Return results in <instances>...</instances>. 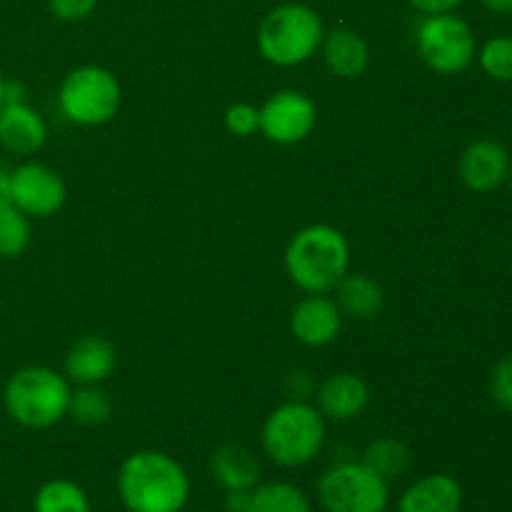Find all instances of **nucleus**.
I'll list each match as a JSON object with an SVG mask.
<instances>
[{
	"label": "nucleus",
	"mask_w": 512,
	"mask_h": 512,
	"mask_svg": "<svg viewBox=\"0 0 512 512\" xmlns=\"http://www.w3.org/2000/svg\"><path fill=\"white\" fill-rule=\"evenodd\" d=\"M118 493L128 512H180L190 480L183 465L163 450H138L118 473Z\"/></svg>",
	"instance_id": "f257e3e1"
},
{
	"label": "nucleus",
	"mask_w": 512,
	"mask_h": 512,
	"mask_svg": "<svg viewBox=\"0 0 512 512\" xmlns=\"http://www.w3.org/2000/svg\"><path fill=\"white\" fill-rule=\"evenodd\" d=\"M288 278L308 295H328L350 273V245L338 228L315 223L295 233L285 250Z\"/></svg>",
	"instance_id": "f03ea898"
},
{
	"label": "nucleus",
	"mask_w": 512,
	"mask_h": 512,
	"mask_svg": "<svg viewBox=\"0 0 512 512\" xmlns=\"http://www.w3.org/2000/svg\"><path fill=\"white\" fill-rule=\"evenodd\" d=\"M70 380L43 365H30L10 375L3 390V405L10 420L28 430H48L68 415Z\"/></svg>",
	"instance_id": "7ed1b4c3"
},
{
	"label": "nucleus",
	"mask_w": 512,
	"mask_h": 512,
	"mask_svg": "<svg viewBox=\"0 0 512 512\" xmlns=\"http://www.w3.org/2000/svg\"><path fill=\"white\" fill-rule=\"evenodd\" d=\"M260 443L280 468H303L323 448L325 418L305 400H290L268 415Z\"/></svg>",
	"instance_id": "20e7f679"
},
{
	"label": "nucleus",
	"mask_w": 512,
	"mask_h": 512,
	"mask_svg": "<svg viewBox=\"0 0 512 512\" xmlns=\"http://www.w3.org/2000/svg\"><path fill=\"white\" fill-rule=\"evenodd\" d=\"M323 35V20L313 8L303 3H283L260 20L258 50L278 68H295L318 53Z\"/></svg>",
	"instance_id": "39448f33"
},
{
	"label": "nucleus",
	"mask_w": 512,
	"mask_h": 512,
	"mask_svg": "<svg viewBox=\"0 0 512 512\" xmlns=\"http://www.w3.org/2000/svg\"><path fill=\"white\" fill-rule=\"evenodd\" d=\"M120 98H123V90L110 70L100 68V65H80L65 75L58 93V105L60 113L70 123L95 128V125H105L115 118Z\"/></svg>",
	"instance_id": "423d86ee"
},
{
	"label": "nucleus",
	"mask_w": 512,
	"mask_h": 512,
	"mask_svg": "<svg viewBox=\"0 0 512 512\" xmlns=\"http://www.w3.org/2000/svg\"><path fill=\"white\" fill-rule=\"evenodd\" d=\"M415 48L423 63L440 75L465 73L475 63V33L455 13L425 15L415 30Z\"/></svg>",
	"instance_id": "0eeeda50"
},
{
	"label": "nucleus",
	"mask_w": 512,
	"mask_h": 512,
	"mask_svg": "<svg viewBox=\"0 0 512 512\" xmlns=\"http://www.w3.org/2000/svg\"><path fill=\"white\" fill-rule=\"evenodd\" d=\"M388 498V480L380 478L363 460L325 470L318 483V500L325 512H383Z\"/></svg>",
	"instance_id": "6e6552de"
},
{
	"label": "nucleus",
	"mask_w": 512,
	"mask_h": 512,
	"mask_svg": "<svg viewBox=\"0 0 512 512\" xmlns=\"http://www.w3.org/2000/svg\"><path fill=\"white\" fill-rule=\"evenodd\" d=\"M318 123V105L303 90H278L260 108V133L278 145L303 143Z\"/></svg>",
	"instance_id": "1a4fd4ad"
},
{
	"label": "nucleus",
	"mask_w": 512,
	"mask_h": 512,
	"mask_svg": "<svg viewBox=\"0 0 512 512\" xmlns=\"http://www.w3.org/2000/svg\"><path fill=\"white\" fill-rule=\"evenodd\" d=\"M65 198L63 178L48 165L28 160L10 170V203L28 218H50L63 208Z\"/></svg>",
	"instance_id": "9d476101"
},
{
	"label": "nucleus",
	"mask_w": 512,
	"mask_h": 512,
	"mask_svg": "<svg viewBox=\"0 0 512 512\" xmlns=\"http://www.w3.org/2000/svg\"><path fill=\"white\" fill-rule=\"evenodd\" d=\"M510 153L498 140H475L463 150L458 163L460 180L473 193H493L500 185L508 183L510 175Z\"/></svg>",
	"instance_id": "9b49d317"
},
{
	"label": "nucleus",
	"mask_w": 512,
	"mask_h": 512,
	"mask_svg": "<svg viewBox=\"0 0 512 512\" xmlns=\"http://www.w3.org/2000/svg\"><path fill=\"white\" fill-rule=\"evenodd\" d=\"M343 318L335 298L328 295H308L290 313V333L308 348H325L335 343L343 328Z\"/></svg>",
	"instance_id": "f8f14e48"
},
{
	"label": "nucleus",
	"mask_w": 512,
	"mask_h": 512,
	"mask_svg": "<svg viewBox=\"0 0 512 512\" xmlns=\"http://www.w3.org/2000/svg\"><path fill=\"white\" fill-rule=\"evenodd\" d=\"M118 355L115 345L103 335H83L65 355V375L70 383L100 385L113 375Z\"/></svg>",
	"instance_id": "ddd939ff"
},
{
	"label": "nucleus",
	"mask_w": 512,
	"mask_h": 512,
	"mask_svg": "<svg viewBox=\"0 0 512 512\" xmlns=\"http://www.w3.org/2000/svg\"><path fill=\"white\" fill-rule=\"evenodd\" d=\"M48 140V125L28 103L0 105V145L13 155H35Z\"/></svg>",
	"instance_id": "4468645a"
},
{
	"label": "nucleus",
	"mask_w": 512,
	"mask_h": 512,
	"mask_svg": "<svg viewBox=\"0 0 512 512\" xmlns=\"http://www.w3.org/2000/svg\"><path fill=\"white\" fill-rule=\"evenodd\" d=\"M370 403V390L360 375L355 373H338L330 375L318 388V410L323 418L338 420H355L363 415V410Z\"/></svg>",
	"instance_id": "2eb2a0df"
},
{
	"label": "nucleus",
	"mask_w": 512,
	"mask_h": 512,
	"mask_svg": "<svg viewBox=\"0 0 512 512\" xmlns=\"http://www.w3.org/2000/svg\"><path fill=\"white\" fill-rule=\"evenodd\" d=\"M463 510V488L453 475L435 473L415 480L400 495L398 512H460Z\"/></svg>",
	"instance_id": "dca6fc26"
},
{
	"label": "nucleus",
	"mask_w": 512,
	"mask_h": 512,
	"mask_svg": "<svg viewBox=\"0 0 512 512\" xmlns=\"http://www.w3.org/2000/svg\"><path fill=\"white\" fill-rule=\"evenodd\" d=\"M323 60L333 75L343 80L360 78L370 65V48L360 33L350 28H335L323 35Z\"/></svg>",
	"instance_id": "f3484780"
},
{
	"label": "nucleus",
	"mask_w": 512,
	"mask_h": 512,
	"mask_svg": "<svg viewBox=\"0 0 512 512\" xmlns=\"http://www.w3.org/2000/svg\"><path fill=\"white\" fill-rule=\"evenodd\" d=\"M340 313L355 320H373L383 313L385 293L375 278L365 273H348L335 288Z\"/></svg>",
	"instance_id": "a211bd4d"
},
{
	"label": "nucleus",
	"mask_w": 512,
	"mask_h": 512,
	"mask_svg": "<svg viewBox=\"0 0 512 512\" xmlns=\"http://www.w3.org/2000/svg\"><path fill=\"white\" fill-rule=\"evenodd\" d=\"M210 473L223 490H253L260 478L258 460L243 445H223L215 450Z\"/></svg>",
	"instance_id": "6ab92c4d"
},
{
	"label": "nucleus",
	"mask_w": 512,
	"mask_h": 512,
	"mask_svg": "<svg viewBox=\"0 0 512 512\" xmlns=\"http://www.w3.org/2000/svg\"><path fill=\"white\" fill-rule=\"evenodd\" d=\"M245 512H313L308 495L290 483H265L250 490Z\"/></svg>",
	"instance_id": "aec40b11"
},
{
	"label": "nucleus",
	"mask_w": 512,
	"mask_h": 512,
	"mask_svg": "<svg viewBox=\"0 0 512 512\" xmlns=\"http://www.w3.org/2000/svg\"><path fill=\"white\" fill-rule=\"evenodd\" d=\"M363 463L390 483V480L408 473L410 463H413V453H410V448L403 440L378 438L368 445V450L363 455Z\"/></svg>",
	"instance_id": "412c9836"
},
{
	"label": "nucleus",
	"mask_w": 512,
	"mask_h": 512,
	"mask_svg": "<svg viewBox=\"0 0 512 512\" xmlns=\"http://www.w3.org/2000/svg\"><path fill=\"white\" fill-rule=\"evenodd\" d=\"M33 512H90V500L73 480H48L35 493Z\"/></svg>",
	"instance_id": "4be33fe9"
},
{
	"label": "nucleus",
	"mask_w": 512,
	"mask_h": 512,
	"mask_svg": "<svg viewBox=\"0 0 512 512\" xmlns=\"http://www.w3.org/2000/svg\"><path fill=\"white\" fill-rule=\"evenodd\" d=\"M68 415H73L75 423L85 425V428H95V425H103L110 420L113 400L98 385H80V390L70 395Z\"/></svg>",
	"instance_id": "5701e85b"
},
{
	"label": "nucleus",
	"mask_w": 512,
	"mask_h": 512,
	"mask_svg": "<svg viewBox=\"0 0 512 512\" xmlns=\"http://www.w3.org/2000/svg\"><path fill=\"white\" fill-rule=\"evenodd\" d=\"M30 220L13 203L0 208V258L13 260L28 250Z\"/></svg>",
	"instance_id": "b1692460"
},
{
	"label": "nucleus",
	"mask_w": 512,
	"mask_h": 512,
	"mask_svg": "<svg viewBox=\"0 0 512 512\" xmlns=\"http://www.w3.org/2000/svg\"><path fill=\"white\" fill-rule=\"evenodd\" d=\"M475 58L488 78L498 80V83L512 80V38L508 35H495V38L485 40Z\"/></svg>",
	"instance_id": "393cba45"
},
{
	"label": "nucleus",
	"mask_w": 512,
	"mask_h": 512,
	"mask_svg": "<svg viewBox=\"0 0 512 512\" xmlns=\"http://www.w3.org/2000/svg\"><path fill=\"white\" fill-rule=\"evenodd\" d=\"M225 128L235 138H250L260 130V108L250 103H235L225 110Z\"/></svg>",
	"instance_id": "a878e982"
},
{
	"label": "nucleus",
	"mask_w": 512,
	"mask_h": 512,
	"mask_svg": "<svg viewBox=\"0 0 512 512\" xmlns=\"http://www.w3.org/2000/svg\"><path fill=\"white\" fill-rule=\"evenodd\" d=\"M490 395H493L498 408L512 413V355H505L493 368V375H490Z\"/></svg>",
	"instance_id": "bb28decb"
},
{
	"label": "nucleus",
	"mask_w": 512,
	"mask_h": 512,
	"mask_svg": "<svg viewBox=\"0 0 512 512\" xmlns=\"http://www.w3.org/2000/svg\"><path fill=\"white\" fill-rule=\"evenodd\" d=\"M48 8L58 20L78 23V20H85L98 8V0H48Z\"/></svg>",
	"instance_id": "cd10ccee"
},
{
	"label": "nucleus",
	"mask_w": 512,
	"mask_h": 512,
	"mask_svg": "<svg viewBox=\"0 0 512 512\" xmlns=\"http://www.w3.org/2000/svg\"><path fill=\"white\" fill-rule=\"evenodd\" d=\"M465 0H410L415 10L423 15H438V13H455Z\"/></svg>",
	"instance_id": "c85d7f7f"
},
{
	"label": "nucleus",
	"mask_w": 512,
	"mask_h": 512,
	"mask_svg": "<svg viewBox=\"0 0 512 512\" xmlns=\"http://www.w3.org/2000/svg\"><path fill=\"white\" fill-rule=\"evenodd\" d=\"M250 503V490H225V510L245 512Z\"/></svg>",
	"instance_id": "c756f323"
},
{
	"label": "nucleus",
	"mask_w": 512,
	"mask_h": 512,
	"mask_svg": "<svg viewBox=\"0 0 512 512\" xmlns=\"http://www.w3.org/2000/svg\"><path fill=\"white\" fill-rule=\"evenodd\" d=\"M483 8H488L490 13L498 15H510L512 13V0H480Z\"/></svg>",
	"instance_id": "7c9ffc66"
},
{
	"label": "nucleus",
	"mask_w": 512,
	"mask_h": 512,
	"mask_svg": "<svg viewBox=\"0 0 512 512\" xmlns=\"http://www.w3.org/2000/svg\"><path fill=\"white\" fill-rule=\"evenodd\" d=\"M10 205V170L0 165V208Z\"/></svg>",
	"instance_id": "2f4dec72"
},
{
	"label": "nucleus",
	"mask_w": 512,
	"mask_h": 512,
	"mask_svg": "<svg viewBox=\"0 0 512 512\" xmlns=\"http://www.w3.org/2000/svg\"><path fill=\"white\" fill-rule=\"evenodd\" d=\"M3 93H5V75L0 70V105H3Z\"/></svg>",
	"instance_id": "473e14b6"
},
{
	"label": "nucleus",
	"mask_w": 512,
	"mask_h": 512,
	"mask_svg": "<svg viewBox=\"0 0 512 512\" xmlns=\"http://www.w3.org/2000/svg\"><path fill=\"white\" fill-rule=\"evenodd\" d=\"M508 185H510V190H512V165H510V175H508Z\"/></svg>",
	"instance_id": "72a5a7b5"
},
{
	"label": "nucleus",
	"mask_w": 512,
	"mask_h": 512,
	"mask_svg": "<svg viewBox=\"0 0 512 512\" xmlns=\"http://www.w3.org/2000/svg\"><path fill=\"white\" fill-rule=\"evenodd\" d=\"M383 512H385V510H383Z\"/></svg>",
	"instance_id": "f704fd0d"
}]
</instances>
